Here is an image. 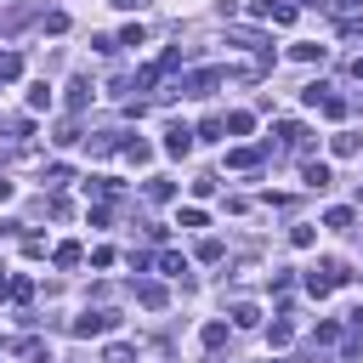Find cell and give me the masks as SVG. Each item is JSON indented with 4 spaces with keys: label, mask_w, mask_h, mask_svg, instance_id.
<instances>
[{
    "label": "cell",
    "mask_w": 363,
    "mask_h": 363,
    "mask_svg": "<svg viewBox=\"0 0 363 363\" xmlns=\"http://www.w3.org/2000/svg\"><path fill=\"white\" fill-rule=\"evenodd\" d=\"M108 329H119V312H79L74 318V335H85V340L91 335H108Z\"/></svg>",
    "instance_id": "obj_1"
},
{
    "label": "cell",
    "mask_w": 363,
    "mask_h": 363,
    "mask_svg": "<svg viewBox=\"0 0 363 363\" xmlns=\"http://www.w3.org/2000/svg\"><path fill=\"white\" fill-rule=\"evenodd\" d=\"M164 153H170V159H187V153H193V130H187V125H170V130H164Z\"/></svg>",
    "instance_id": "obj_2"
},
{
    "label": "cell",
    "mask_w": 363,
    "mask_h": 363,
    "mask_svg": "<svg viewBox=\"0 0 363 363\" xmlns=\"http://www.w3.org/2000/svg\"><path fill=\"white\" fill-rule=\"evenodd\" d=\"M250 11H255V17H272V23H295V6H289V0H255Z\"/></svg>",
    "instance_id": "obj_3"
},
{
    "label": "cell",
    "mask_w": 363,
    "mask_h": 363,
    "mask_svg": "<svg viewBox=\"0 0 363 363\" xmlns=\"http://www.w3.org/2000/svg\"><path fill=\"white\" fill-rule=\"evenodd\" d=\"M216 85H221V74H216V68H199V74H187V91H193V96H210Z\"/></svg>",
    "instance_id": "obj_4"
},
{
    "label": "cell",
    "mask_w": 363,
    "mask_h": 363,
    "mask_svg": "<svg viewBox=\"0 0 363 363\" xmlns=\"http://www.w3.org/2000/svg\"><path fill=\"white\" fill-rule=\"evenodd\" d=\"M221 130H233V136H250V130H255V113H244V108H233V113L221 119Z\"/></svg>",
    "instance_id": "obj_5"
},
{
    "label": "cell",
    "mask_w": 363,
    "mask_h": 363,
    "mask_svg": "<svg viewBox=\"0 0 363 363\" xmlns=\"http://www.w3.org/2000/svg\"><path fill=\"white\" fill-rule=\"evenodd\" d=\"M136 301H142L147 312H159V306H164L170 295H164V284H136Z\"/></svg>",
    "instance_id": "obj_6"
},
{
    "label": "cell",
    "mask_w": 363,
    "mask_h": 363,
    "mask_svg": "<svg viewBox=\"0 0 363 363\" xmlns=\"http://www.w3.org/2000/svg\"><path fill=\"white\" fill-rule=\"evenodd\" d=\"M227 164H233V170H255V164H261V153H255V147H233V153H227Z\"/></svg>",
    "instance_id": "obj_7"
},
{
    "label": "cell",
    "mask_w": 363,
    "mask_h": 363,
    "mask_svg": "<svg viewBox=\"0 0 363 363\" xmlns=\"http://www.w3.org/2000/svg\"><path fill=\"white\" fill-rule=\"evenodd\" d=\"M301 182H306V187H318V193H323V187H329V182H335V176H329V164H306V170H301Z\"/></svg>",
    "instance_id": "obj_8"
},
{
    "label": "cell",
    "mask_w": 363,
    "mask_h": 363,
    "mask_svg": "<svg viewBox=\"0 0 363 363\" xmlns=\"http://www.w3.org/2000/svg\"><path fill=\"white\" fill-rule=\"evenodd\" d=\"M323 51H329V45H312V40H301L289 57H295V62H323Z\"/></svg>",
    "instance_id": "obj_9"
},
{
    "label": "cell",
    "mask_w": 363,
    "mask_h": 363,
    "mask_svg": "<svg viewBox=\"0 0 363 363\" xmlns=\"http://www.w3.org/2000/svg\"><path fill=\"white\" fill-rule=\"evenodd\" d=\"M51 102H57V96H51V85H45V79H34V85H28V108H51Z\"/></svg>",
    "instance_id": "obj_10"
},
{
    "label": "cell",
    "mask_w": 363,
    "mask_h": 363,
    "mask_svg": "<svg viewBox=\"0 0 363 363\" xmlns=\"http://www.w3.org/2000/svg\"><path fill=\"white\" fill-rule=\"evenodd\" d=\"M79 255H85L79 244H57V250H51V261H57V267H79Z\"/></svg>",
    "instance_id": "obj_11"
},
{
    "label": "cell",
    "mask_w": 363,
    "mask_h": 363,
    "mask_svg": "<svg viewBox=\"0 0 363 363\" xmlns=\"http://www.w3.org/2000/svg\"><path fill=\"white\" fill-rule=\"evenodd\" d=\"M125 159H130V164H147V159H153V147L136 136V142H125Z\"/></svg>",
    "instance_id": "obj_12"
},
{
    "label": "cell",
    "mask_w": 363,
    "mask_h": 363,
    "mask_svg": "<svg viewBox=\"0 0 363 363\" xmlns=\"http://www.w3.org/2000/svg\"><path fill=\"white\" fill-rule=\"evenodd\" d=\"M323 227H335V233H346V227H352V210H346V204H335V210L323 216Z\"/></svg>",
    "instance_id": "obj_13"
},
{
    "label": "cell",
    "mask_w": 363,
    "mask_h": 363,
    "mask_svg": "<svg viewBox=\"0 0 363 363\" xmlns=\"http://www.w3.org/2000/svg\"><path fill=\"white\" fill-rule=\"evenodd\" d=\"M233 323H238V329H255V323H261V312L244 301V306H233Z\"/></svg>",
    "instance_id": "obj_14"
},
{
    "label": "cell",
    "mask_w": 363,
    "mask_h": 363,
    "mask_svg": "<svg viewBox=\"0 0 363 363\" xmlns=\"http://www.w3.org/2000/svg\"><path fill=\"white\" fill-rule=\"evenodd\" d=\"M40 28H45V34H62V28H68V11H45Z\"/></svg>",
    "instance_id": "obj_15"
},
{
    "label": "cell",
    "mask_w": 363,
    "mask_h": 363,
    "mask_svg": "<svg viewBox=\"0 0 363 363\" xmlns=\"http://www.w3.org/2000/svg\"><path fill=\"white\" fill-rule=\"evenodd\" d=\"M85 102H91V85L74 79V85H68V108H85Z\"/></svg>",
    "instance_id": "obj_16"
},
{
    "label": "cell",
    "mask_w": 363,
    "mask_h": 363,
    "mask_svg": "<svg viewBox=\"0 0 363 363\" xmlns=\"http://www.w3.org/2000/svg\"><path fill=\"white\" fill-rule=\"evenodd\" d=\"M147 199H159V204H164V199H176V187H170L164 176H153V182H147Z\"/></svg>",
    "instance_id": "obj_17"
},
{
    "label": "cell",
    "mask_w": 363,
    "mask_h": 363,
    "mask_svg": "<svg viewBox=\"0 0 363 363\" xmlns=\"http://www.w3.org/2000/svg\"><path fill=\"white\" fill-rule=\"evenodd\" d=\"M199 340H204V346H221V340H227V323H221V318H216V323H204V335H199Z\"/></svg>",
    "instance_id": "obj_18"
},
{
    "label": "cell",
    "mask_w": 363,
    "mask_h": 363,
    "mask_svg": "<svg viewBox=\"0 0 363 363\" xmlns=\"http://www.w3.org/2000/svg\"><path fill=\"white\" fill-rule=\"evenodd\" d=\"M23 74V57H11V51H0V79H17Z\"/></svg>",
    "instance_id": "obj_19"
},
{
    "label": "cell",
    "mask_w": 363,
    "mask_h": 363,
    "mask_svg": "<svg viewBox=\"0 0 363 363\" xmlns=\"http://www.w3.org/2000/svg\"><path fill=\"white\" fill-rule=\"evenodd\" d=\"M176 221H182V227H204V221H210V216H204V210H199V204H187V210H182V216H176Z\"/></svg>",
    "instance_id": "obj_20"
},
{
    "label": "cell",
    "mask_w": 363,
    "mask_h": 363,
    "mask_svg": "<svg viewBox=\"0 0 363 363\" xmlns=\"http://www.w3.org/2000/svg\"><path fill=\"white\" fill-rule=\"evenodd\" d=\"M159 272H170V278H182V272H187V261H182V255H159Z\"/></svg>",
    "instance_id": "obj_21"
},
{
    "label": "cell",
    "mask_w": 363,
    "mask_h": 363,
    "mask_svg": "<svg viewBox=\"0 0 363 363\" xmlns=\"http://www.w3.org/2000/svg\"><path fill=\"white\" fill-rule=\"evenodd\" d=\"M267 340H272V346H289V340H295V329H289V323H272V329H267Z\"/></svg>",
    "instance_id": "obj_22"
},
{
    "label": "cell",
    "mask_w": 363,
    "mask_h": 363,
    "mask_svg": "<svg viewBox=\"0 0 363 363\" xmlns=\"http://www.w3.org/2000/svg\"><path fill=\"white\" fill-rule=\"evenodd\" d=\"M335 153H340V159H346V153H357V136H352V130H340V136H335Z\"/></svg>",
    "instance_id": "obj_23"
},
{
    "label": "cell",
    "mask_w": 363,
    "mask_h": 363,
    "mask_svg": "<svg viewBox=\"0 0 363 363\" xmlns=\"http://www.w3.org/2000/svg\"><path fill=\"white\" fill-rule=\"evenodd\" d=\"M102 363H130V352H125V346H113V352H108Z\"/></svg>",
    "instance_id": "obj_24"
},
{
    "label": "cell",
    "mask_w": 363,
    "mask_h": 363,
    "mask_svg": "<svg viewBox=\"0 0 363 363\" xmlns=\"http://www.w3.org/2000/svg\"><path fill=\"white\" fill-rule=\"evenodd\" d=\"M113 6H119V11H142L147 0H113Z\"/></svg>",
    "instance_id": "obj_25"
},
{
    "label": "cell",
    "mask_w": 363,
    "mask_h": 363,
    "mask_svg": "<svg viewBox=\"0 0 363 363\" xmlns=\"http://www.w3.org/2000/svg\"><path fill=\"white\" fill-rule=\"evenodd\" d=\"M11 193H17V187H11V182H0V204H6V199H11Z\"/></svg>",
    "instance_id": "obj_26"
},
{
    "label": "cell",
    "mask_w": 363,
    "mask_h": 363,
    "mask_svg": "<svg viewBox=\"0 0 363 363\" xmlns=\"http://www.w3.org/2000/svg\"><path fill=\"white\" fill-rule=\"evenodd\" d=\"M357 79H363V57H357Z\"/></svg>",
    "instance_id": "obj_27"
},
{
    "label": "cell",
    "mask_w": 363,
    "mask_h": 363,
    "mask_svg": "<svg viewBox=\"0 0 363 363\" xmlns=\"http://www.w3.org/2000/svg\"><path fill=\"white\" fill-rule=\"evenodd\" d=\"M346 6H363V0H346Z\"/></svg>",
    "instance_id": "obj_28"
},
{
    "label": "cell",
    "mask_w": 363,
    "mask_h": 363,
    "mask_svg": "<svg viewBox=\"0 0 363 363\" xmlns=\"http://www.w3.org/2000/svg\"><path fill=\"white\" fill-rule=\"evenodd\" d=\"M6 6H11V0H0V11H6Z\"/></svg>",
    "instance_id": "obj_29"
}]
</instances>
